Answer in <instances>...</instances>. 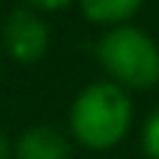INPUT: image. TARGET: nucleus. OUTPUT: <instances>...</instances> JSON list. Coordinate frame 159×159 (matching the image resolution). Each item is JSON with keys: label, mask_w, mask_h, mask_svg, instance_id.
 Listing matches in <instances>:
<instances>
[{"label": "nucleus", "mask_w": 159, "mask_h": 159, "mask_svg": "<svg viewBox=\"0 0 159 159\" xmlns=\"http://www.w3.org/2000/svg\"><path fill=\"white\" fill-rule=\"evenodd\" d=\"M3 45L20 64H34L48 50V25L28 8H14L3 25Z\"/></svg>", "instance_id": "obj_3"}, {"label": "nucleus", "mask_w": 159, "mask_h": 159, "mask_svg": "<svg viewBox=\"0 0 159 159\" xmlns=\"http://www.w3.org/2000/svg\"><path fill=\"white\" fill-rule=\"evenodd\" d=\"M14 157V145H11V140L0 131V159H11Z\"/></svg>", "instance_id": "obj_8"}, {"label": "nucleus", "mask_w": 159, "mask_h": 159, "mask_svg": "<svg viewBox=\"0 0 159 159\" xmlns=\"http://www.w3.org/2000/svg\"><path fill=\"white\" fill-rule=\"evenodd\" d=\"M98 59L117 87L151 89L159 84V48L140 28L120 25L109 31L98 42Z\"/></svg>", "instance_id": "obj_2"}, {"label": "nucleus", "mask_w": 159, "mask_h": 159, "mask_svg": "<svg viewBox=\"0 0 159 159\" xmlns=\"http://www.w3.org/2000/svg\"><path fill=\"white\" fill-rule=\"evenodd\" d=\"M0 70H3V64H0Z\"/></svg>", "instance_id": "obj_9"}, {"label": "nucleus", "mask_w": 159, "mask_h": 159, "mask_svg": "<svg viewBox=\"0 0 159 159\" xmlns=\"http://www.w3.org/2000/svg\"><path fill=\"white\" fill-rule=\"evenodd\" d=\"M143 151L148 159H159V112H154L143 126Z\"/></svg>", "instance_id": "obj_6"}, {"label": "nucleus", "mask_w": 159, "mask_h": 159, "mask_svg": "<svg viewBox=\"0 0 159 159\" xmlns=\"http://www.w3.org/2000/svg\"><path fill=\"white\" fill-rule=\"evenodd\" d=\"M31 3L39 6V8H45V11H56V8H61V6H67L73 0H31Z\"/></svg>", "instance_id": "obj_7"}, {"label": "nucleus", "mask_w": 159, "mask_h": 159, "mask_svg": "<svg viewBox=\"0 0 159 159\" xmlns=\"http://www.w3.org/2000/svg\"><path fill=\"white\" fill-rule=\"evenodd\" d=\"M140 6H143V0H81L87 20L101 22V25L126 22Z\"/></svg>", "instance_id": "obj_5"}, {"label": "nucleus", "mask_w": 159, "mask_h": 159, "mask_svg": "<svg viewBox=\"0 0 159 159\" xmlns=\"http://www.w3.org/2000/svg\"><path fill=\"white\" fill-rule=\"evenodd\" d=\"M134 120L131 98L112 81L89 84L70 106V131L89 151H109L126 140Z\"/></svg>", "instance_id": "obj_1"}, {"label": "nucleus", "mask_w": 159, "mask_h": 159, "mask_svg": "<svg viewBox=\"0 0 159 159\" xmlns=\"http://www.w3.org/2000/svg\"><path fill=\"white\" fill-rule=\"evenodd\" d=\"M14 159H70V143L53 126H31L17 137Z\"/></svg>", "instance_id": "obj_4"}]
</instances>
